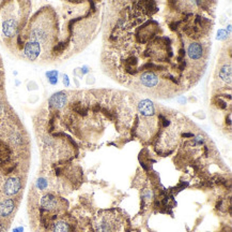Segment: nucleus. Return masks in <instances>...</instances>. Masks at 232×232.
<instances>
[{"label":"nucleus","instance_id":"nucleus-1","mask_svg":"<svg viewBox=\"0 0 232 232\" xmlns=\"http://www.w3.org/2000/svg\"><path fill=\"white\" fill-rule=\"evenodd\" d=\"M93 227L95 232H120L121 223L116 214L105 212L94 220Z\"/></svg>","mask_w":232,"mask_h":232},{"label":"nucleus","instance_id":"nucleus-2","mask_svg":"<svg viewBox=\"0 0 232 232\" xmlns=\"http://www.w3.org/2000/svg\"><path fill=\"white\" fill-rule=\"evenodd\" d=\"M41 52V44L34 40H30L25 44L24 48V53L25 56L29 60H35L40 55Z\"/></svg>","mask_w":232,"mask_h":232},{"label":"nucleus","instance_id":"nucleus-3","mask_svg":"<svg viewBox=\"0 0 232 232\" xmlns=\"http://www.w3.org/2000/svg\"><path fill=\"white\" fill-rule=\"evenodd\" d=\"M21 188V182L18 177H10L3 185V192L6 196H14Z\"/></svg>","mask_w":232,"mask_h":232},{"label":"nucleus","instance_id":"nucleus-4","mask_svg":"<svg viewBox=\"0 0 232 232\" xmlns=\"http://www.w3.org/2000/svg\"><path fill=\"white\" fill-rule=\"evenodd\" d=\"M41 205L44 210H47V211H56L60 205V202L56 197L48 193V195L42 197Z\"/></svg>","mask_w":232,"mask_h":232},{"label":"nucleus","instance_id":"nucleus-5","mask_svg":"<svg viewBox=\"0 0 232 232\" xmlns=\"http://www.w3.org/2000/svg\"><path fill=\"white\" fill-rule=\"evenodd\" d=\"M66 103V95L63 92H59L53 95L49 99V105L55 109H61Z\"/></svg>","mask_w":232,"mask_h":232},{"label":"nucleus","instance_id":"nucleus-6","mask_svg":"<svg viewBox=\"0 0 232 232\" xmlns=\"http://www.w3.org/2000/svg\"><path fill=\"white\" fill-rule=\"evenodd\" d=\"M138 111H139V113L143 116H153L154 113H155L154 104H153L150 100H147V99L139 102Z\"/></svg>","mask_w":232,"mask_h":232},{"label":"nucleus","instance_id":"nucleus-7","mask_svg":"<svg viewBox=\"0 0 232 232\" xmlns=\"http://www.w3.org/2000/svg\"><path fill=\"white\" fill-rule=\"evenodd\" d=\"M17 23L14 19H8L3 22L2 24V32L6 37H13L17 32Z\"/></svg>","mask_w":232,"mask_h":232},{"label":"nucleus","instance_id":"nucleus-8","mask_svg":"<svg viewBox=\"0 0 232 232\" xmlns=\"http://www.w3.org/2000/svg\"><path fill=\"white\" fill-rule=\"evenodd\" d=\"M141 83L147 87H154L158 83V77L153 72H144L140 76Z\"/></svg>","mask_w":232,"mask_h":232},{"label":"nucleus","instance_id":"nucleus-9","mask_svg":"<svg viewBox=\"0 0 232 232\" xmlns=\"http://www.w3.org/2000/svg\"><path fill=\"white\" fill-rule=\"evenodd\" d=\"M15 205L12 199H4L0 201V216L1 217H8L14 210Z\"/></svg>","mask_w":232,"mask_h":232},{"label":"nucleus","instance_id":"nucleus-10","mask_svg":"<svg viewBox=\"0 0 232 232\" xmlns=\"http://www.w3.org/2000/svg\"><path fill=\"white\" fill-rule=\"evenodd\" d=\"M187 54L191 59H199L202 55V46L199 43H191L187 48Z\"/></svg>","mask_w":232,"mask_h":232},{"label":"nucleus","instance_id":"nucleus-11","mask_svg":"<svg viewBox=\"0 0 232 232\" xmlns=\"http://www.w3.org/2000/svg\"><path fill=\"white\" fill-rule=\"evenodd\" d=\"M219 76L221 79L226 82V83H230L231 82V66L225 65L219 71Z\"/></svg>","mask_w":232,"mask_h":232},{"label":"nucleus","instance_id":"nucleus-12","mask_svg":"<svg viewBox=\"0 0 232 232\" xmlns=\"http://www.w3.org/2000/svg\"><path fill=\"white\" fill-rule=\"evenodd\" d=\"M53 231L54 232H70V227L69 225L65 221H57L55 225H54V228H53Z\"/></svg>","mask_w":232,"mask_h":232},{"label":"nucleus","instance_id":"nucleus-13","mask_svg":"<svg viewBox=\"0 0 232 232\" xmlns=\"http://www.w3.org/2000/svg\"><path fill=\"white\" fill-rule=\"evenodd\" d=\"M47 185H48V183H47V181L44 177H40V179L36 181V187H38L39 189H41V190H44L45 188L47 187Z\"/></svg>","mask_w":232,"mask_h":232},{"label":"nucleus","instance_id":"nucleus-14","mask_svg":"<svg viewBox=\"0 0 232 232\" xmlns=\"http://www.w3.org/2000/svg\"><path fill=\"white\" fill-rule=\"evenodd\" d=\"M48 81H49V83L51 85H56L58 83V75H53V76H49L48 77Z\"/></svg>","mask_w":232,"mask_h":232},{"label":"nucleus","instance_id":"nucleus-15","mask_svg":"<svg viewBox=\"0 0 232 232\" xmlns=\"http://www.w3.org/2000/svg\"><path fill=\"white\" fill-rule=\"evenodd\" d=\"M226 31L225 30H219L218 31V39H225L226 38Z\"/></svg>","mask_w":232,"mask_h":232},{"label":"nucleus","instance_id":"nucleus-16","mask_svg":"<svg viewBox=\"0 0 232 232\" xmlns=\"http://www.w3.org/2000/svg\"><path fill=\"white\" fill-rule=\"evenodd\" d=\"M63 84H64L66 87L70 86V80H69L68 75H63Z\"/></svg>","mask_w":232,"mask_h":232},{"label":"nucleus","instance_id":"nucleus-17","mask_svg":"<svg viewBox=\"0 0 232 232\" xmlns=\"http://www.w3.org/2000/svg\"><path fill=\"white\" fill-rule=\"evenodd\" d=\"M53 75H58V71H50V72H46V76H53Z\"/></svg>","mask_w":232,"mask_h":232},{"label":"nucleus","instance_id":"nucleus-18","mask_svg":"<svg viewBox=\"0 0 232 232\" xmlns=\"http://www.w3.org/2000/svg\"><path fill=\"white\" fill-rule=\"evenodd\" d=\"M23 231H24L23 227H18V228H15V229L13 230V232H23Z\"/></svg>","mask_w":232,"mask_h":232},{"label":"nucleus","instance_id":"nucleus-19","mask_svg":"<svg viewBox=\"0 0 232 232\" xmlns=\"http://www.w3.org/2000/svg\"><path fill=\"white\" fill-rule=\"evenodd\" d=\"M4 231H6V230L3 229V227L1 226V225H0V232H4Z\"/></svg>","mask_w":232,"mask_h":232}]
</instances>
